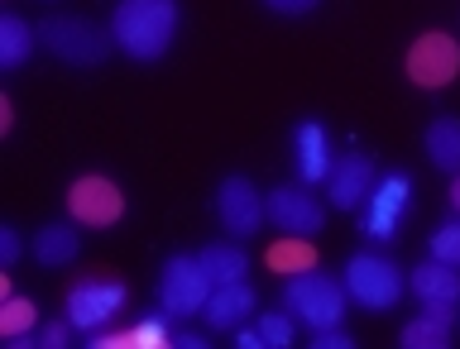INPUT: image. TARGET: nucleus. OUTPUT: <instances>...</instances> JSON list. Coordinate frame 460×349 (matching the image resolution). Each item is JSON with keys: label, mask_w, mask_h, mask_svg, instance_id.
<instances>
[{"label": "nucleus", "mask_w": 460, "mask_h": 349, "mask_svg": "<svg viewBox=\"0 0 460 349\" xmlns=\"http://www.w3.org/2000/svg\"><path fill=\"white\" fill-rule=\"evenodd\" d=\"M14 258H20V230L14 225H0V264H14Z\"/></svg>", "instance_id": "cd10ccee"}, {"label": "nucleus", "mask_w": 460, "mask_h": 349, "mask_svg": "<svg viewBox=\"0 0 460 349\" xmlns=\"http://www.w3.org/2000/svg\"><path fill=\"white\" fill-rule=\"evenodd\" d=\"M374 182H379V168H374L365 153H345V158H336V168H331V178H326V196L336 211H359L369 201Z\"/></svg>", "instance_id": "f8f14e48"}, {"label": "nucleus", "mask_w": 460, "mask_h": 349, "mask_svg": "<svg viewBox=\"0 0 460 349\" xmlns=\"http://www.w3.org/2000/svg\"><path fill=\"white\" fill-rule=\"evenodd\" d=\"M264 215H269L273 230L302 235V240L322 235V225H326V206L312 196V187H302V182L297 187H273L264 196Z\"/></svg>", "instance_id": "6e6552de"}, {"label": "nucleus", "mask_w": 460, "mask_h": 349, "mask_svg": "<svg viewBox=\"0 0 460 349\" xmlns=\"http://www.w3.org/2000/svg\"><path fill=\"white\" fill-rule=\"evenodd\" d=\"M269 268H273V273H283V278H293V273L316 268V249H312V240H302V235H283L279 244H269Z\"/></svg>", "instance_id": "412c9836"}, {"label": "nucleus", "mask_w": 460, "mask_h": 349, "mask_svg": "<svg viewBox=\"0 0 460 349\" xmlns=\"http://www.w3.org/2000/svg\"><path fill=\"white\" fill-rule=\"evenodd\" d=\"M427 254H431V258H441V264H451V268H460V215L431 230Z\"/></svg>", "instance_id": "393cba45"}, {"label": "nucleus", "mask_w": 460, "mask_h": 349, "mask_svg": "<svg viewBox=\"0 0 460 349\" xmlns=\"http://www.w3.org/2000/svg\"><path fill=\"white\" fill-rule=\"evenodd\" d=\"M273 14H283V20H302V14H312L322 0H264Z\"/></svg>", "instance_id": "bb28decb"}, {"label": "nucleus", "mask_w": 460, "mask_h": 349, "mask_svg": "<svg viewBox=\"0 0 460 349\" xmlns=\"http://www.w3.org/2000/svg\"><path fill=\"white\" fill-rule=\"evenodd\" d=\"M259 336H264L269 349H288L297 340V321L288 311H259Z\"/></svg>", "instance_id": "5701e85b"}, {"label": "nucleus", "mask_w": 460, "mask_h": 349, "mask_svg": "<svg viewBox=\"0 0 460 349\" xmlns=\"http://www.w3.org/2000/svg\"><path fill=\"white\" fill-rule=\"evenodd\" d=\"M408 287L417 292V301H427V307H460V268L441 264V258L417 264V273L408 278Z\"/></svg>", "instance_id": "2eb2a0df"}, {"label": "nucleus", "mask_w": 460, "mask_h": 349, "mask_svg": "<svg viewBox=\"0 0 460 349\" xmlns=\"http://www.w3.org/2000/svg\"><path fill=\"white\" fill-rule=\"evenodd\" d=\"M216 221H221L226 235H235V240L259 235V225L269 221L259 187L250 178H240V172H235V178H226L221 187H216Z\"/></svg>", "instance_id": "1a4fd4ad"}, {"label": "nucleus", "mask_w": 460, "mask_h": 349, "mask_svg": "<svg viewBox=\"0 0 460 349\" xmlns=\"http://www.w3.org/2000/svg\"><path fill=\"white\" fill-rule=\"evenodd\" d=\"M120 311H125V283L82 278V283L67 292V321L77 326L82 336H96V330H106Z\"/></svg>", "instance_id": "0eeeda50"}, {"label": "nucleus", "mask_w": 460, "mask_h": 349, "mask_svg": "<svg viewBox=\"0 0 460 349\" xmlns=\"http://www.w3.org/2000/svg\"><path fill=\"white\" fill-rule=\"evenodd\" d=\"M168 321H172V316H168L164 307L149 311V316H144V321H139L135 330H129V345H139V349H158V345H168V340H172Z\"/></svg>", "instance_id": "b1692460"}, {"label": "nucleus", "mask_w": 460, "mask_h": 349, "mask_svg": "<svg viewBox=\"0 0 460 349\" xmlns=\"http://www.w3.org/2000/svg\"><path fill=\"white\" fill-rule=\"evenodd\" d=\"M451 206H456V215H460V172H456V182H451Z\"/></svg>", "instance_id": "2f4dec72"}, {"label": "nucleus", "mask_w": 460, "mask_h": 349, "mask_svg": "<svg viewBox=\"0 0 460 349\" xmlns=\"http://www.w3.org/2000/svg\"><path fill=\"white\" fill-rule=\"evenodd\" d=\"M39 43L72 67H96V63H106L115 39L101 34L92 20H77V14H49V20L39 24Z\"/></svg>", "instance_id": "20e7f679"}, {"label": "nucleus", "mask_w": 460, "mask_h": 349, "mask_svg": "<svg viewBox=\"0 0 460 349\" xmlns=\"http://www.w3.org/2000/svg\"><path fill=\"white\" fill-rule=\"evenodd\" d=\"M293 163H297V182L302 187H316L331 178V168H336V149H331V135L322 120H302L293 129Z\"/></svg>", "instance_id": "ddd939ff"}, {"label": "nucleus", "mask_w": 460, "mask_h": 349, "mask_svg": "<svg viewBox=\"0 0 460 349\" xmlns=\"http://www.w3.org/2000/svg\"><path fill=\"white\" fill-rule=\"evenodd\" d=\"M197 264L211 278V287H221V283H240L244 273H250V254H244L240 244H230V240H216L197 254Z\"/></svg>", "instance_id": "f3484780"}, {"label": "nucleus", "mask_w": 460, "mask_h": 349, "mask_svg": "<svg viewBox=\"0 0 460 349\" xmlns=\"http://www.w3.org/2000/svg\"><path fill=\"white\" fill-rule=\"evenodd\" d=\"M460 72V43L451 34H422L408 48V77L422 92H441L446 82H456Z\"/></svg>", "instance_id": "9d476101"}, {"label": "nucleus", "mask_w": 460, "mask_h": 349, "mask_svg": "<svg viewBox=\"0 0 460 349\" xmlns=\"http://www.w3.org/2000/svg\"><path fill=\"white\" fill-rule=\"evenodd\" d=\"M207 297H211V278L201 273V264L192 254H172L164 273H158V307L172 321H182V316H201Z\"/></svg>", "instance_id": "39448f33"}, {"label": "nucleus", "mask_w": 460, "mask_h": 349, "mask_svg": "<svg viewBox=\"0 0 460 349\" xmlns=\"http://www.w3.org/2000/svg\"><path fill=\"white\" fill-rule=\"evenodd\" d=\"M408 201H412V178L408 172H384L379 182H374L369 201L359 206V230H365V240H394L402 215H408Z\"/></svg>", "instance_id": "423d86ee"}, {"label": "nucleus", "mask_w": 460, "mask_h": 349, "mask_svg": "<svg viewBox=\"0 0 460 349\" xmlns=\"http://www.w3.org/2000/svg\"><path fill=\"white\" fill-rule=\"evenodd\" d=\"M350 330H341V326H331V330H316V349H350Z\"/></svg>", "instance_id": "c85d7f7f"}, {"label": "nucleus", "mask_w": 460, "mask_h": 349, "mask_svg": "<svg viewBox=\"0 0 460 349\" xmlns=\"http://www.w3.org/2000/svg\"><path fill=\"white\" fill-rule=\"evenodd\" d=\"M82 254V235L72 225H43L34 235V258L43 268H67Z\"/></svg>", "instance_id": "a211bd4d"}, {"label": "nucleus", "mask_w": 460, "mask_h": 349, "mask_svg": "<svg viewBox=\"0 0 460 349\" xmlns=\"http://www.w3.org/2000/svg\"><path fill=\"white\" fill-rule=\"evenodd\" d=\"M72 330H77V326H72L67 316H63V321H49V326H39V349H67Z\"/></svg>", "instance_id": "a878e982"}, {"label": "nucleus", "mask_w": 460, "mask_h": 349, "mask_svg": "<svg viewBox=\"0 0 460 349\" xmlns=\"http://www.w3.org/2000/svg\"><path fill=\"white\" fill-rule=\"evenodd\" d=\"M67 211H72V221L77 225H92V230H106L115 225L125 215V196H120V187H115L111 178H77L67 187Z\"/></svg>", "instance_id": "9b49d317"}, {"label": "nucleus", "mask_w": 460, "mask_h": 349, "mask_svg": "<svg viewBox=\"0 0 460 349\" xmlns=\"http://www.w3.org/2000/svg\"><path fill=\"white\" fill-rule=\"evenodd\" d=\"M178 24H182L178 0H115L111 10L115 48L135 63H158L178 39Z\"/></svg>", "instance_id": "f257e3e1"}, {"label": "nucleus", "mask_w": 460, "mask_h": 349, "mask_svg": "<svg viewBox=\"0 0 460 349\" xmlns=\"http://www.w3.org/2000/svg\"><path fill=\"white\" fill-rule=\"evenodd\" d=\"M34 43H39V34L20 20V14H0V67L5 72L24 67L29 53H34Z\"/></svg>", "instance_id": "aec40b11"}, {"label": "nucleus", "mask_w": 460, "mask_h": 349, "mask_svg": "<svg viewBox=\"0 0 460 349\" xmlns=\"http://www.w3.org/2000/svg\"><path fill=\"white\" fill-rule=\"evenodd\" d=\"M29 330H39V307L29 297H10L0 301V336L5 340H24Z\"/></svg>", "instance_id": "4be33fe9"}, {"label": "nucleus", "mask_w": 460, "mask_h": 349, "mask_svg": "<svg viewBox=\"0 0 460 349\" xmlns=\"http://www.w3.org/2000/svg\"><path fill=\"white\" fill-rule=\"evenodd\" d=\"M345 301H350L345 283L331 278V273H316V268L293 273V278L283 283V311L293 316L297 326H307L312 336L345 321Z\"/></svg>", "instance_id": "f03ea898"}, {"label": "nucleus", "mask_w": 460, "mask_h": 349, "mask_svg": "<svg viewBox=\"0 0 460 349\" xmlns=\"http://www.w3.org/2000/svg\"><path fill=\"white\" fill-rule=\"evenodd\" d=\"M172 345H178V349H207V336H201V330H178Z\"/></svg>", "instance_id": "7c9ffc66"}, {"label": "nucleus", "mask_w": 460, "mask_h": 349, "mask_svg": "<svg viewBox=\"0 0 460 349\" xmlns=\"http://www.w3.org/2000/svg\"><path fill=\"white\" fill-rule=\"evenodd\" d=\"M201 316H207V330H240L250 316H259V292L250 283H221V287H211V297H207V307H201Z\"/></svg>", "instance_id": "4468645a"}, {"label": "nucleus", "mask_w": 460, "mask_h": 349, "mask_svg": "<svg viewBox=\"0 0 460 349\" xmlns=\"http://www.w3.org/2000/svg\"><path fill=\"white\" fill-rule=\"evenodd\" d=\"M230 336H235L240 349H264V336H259V326H254V330H250V326H240V330H230Z\"/></svg>", "instance_id": "c756f323"}, {"label": "nucleus", "mask_w": 460, "mask_h": 349, "mask_svg": "<svg viewBox=\"0 0 460 349\" xmlns=\"http://www.w3.org/2000/svg\"><path fill=\"white\" fill-rule=\"evenodd\" d=\"M451 326H456V307H427L417 321L398 330L402 349H446L451 345Z\"/></svg>", "instance_id": "dca6fc26"}, {"label": "nucleus", "mask_w": 460, "mask_h": 349, "mask_svg": "<svg viewBox=\"0 0 460 349\" xmlns=\"http://www.w3.org/2000/svg\"><path fill=\"white\" fill-rule=\"evenodd\" d=\"M422 149H427V158L441 172H451V178H456V172H460V120H456V115H441V120L427 125Z\"/></svg>", "instance_id": "6ab92c4d"}, {"label": "nucleus", "mask_w": 460, "mask_h": 349, "mask_svg": "<svg viewBox=\"0 0 460 349\" xmlns=\"http://www.w3.org/2000/svg\"><path fill=\"white\" fill-rule=\"evenodd\" d=\"M345 292L359 311H394L402 292H408V278H402V268L394 264L388 254H374V249H359L350 254V264H345Z\"/></svg>", "instance_id": "7ed1b4c3"}]
</instances>
